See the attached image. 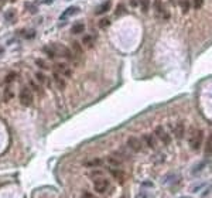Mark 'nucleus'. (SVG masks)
Wrapping results in <instances>:
<instances>
[{
	"mask_svg": "<svg viewBox=\"0 0 212 198\" xmlns=\"http://www.w3.org/2000/svg\"><path fill=\"white\" fill-rule=\"evenodd\" d=\"M204 141V130L199 127H192L189 132V147L192 150H199V147L202 146Z\"/></svg>",
	"mask_w": 212,
	"mask_h": 198,
	"instance_id": "f257e3e1",
	"label": "nucleus"
},
{
	"mask_svg": "<svg viewBox=\"0 0 212 198\" xmlns=\"http://www.w3.org/2000/svg\"><path fill=\"white\" fill-rule=\"evenodd\" d=\"M50 47L52 48L54 52H55L57 55L64 57V58H67V59H73L72 50H71V48H68V47H65L64 44H51Z\"/></svg>",
	"mask_w": 212,
	"mask_h": 198,
	"instance_id": "f03ea898",
	"label": "nucleus"
},
{
	"mask_svg": "<svg viewBox=\"0 0 212 198\" xmlns=\"http://www.w3.org/2000/svg\"><path fill=\"white\" fill-rule=\"evenodd\" d=\"M19 99H20V103H21L23 106L27 107V106H31V105H33L34 96H33V93H31V91L24 86V88H21V91H20Z\"/></svg>",
	"mask_w": 212,
	"mask_h": 198,
	"instance_id": "7ed1b4c3",
	"label": "nucleus"
},
{
	"mask_svg": "<svg viewBox=\"0 0 212 198\" xmlns=\"http://www.w3.org/2000/svg\"><path fill=\"white\" fill-rule=\"evenodd\" d=\"M154 133H155V136L158 137V140H160L161 143L166 144V146H168L170 141H171V137H170V135L166 132V130H164L163 126H157V127H155Z\"/></svg>",
	"mask_w": 212,
	"mask_h": 198,
	"instance_id": "20e7f679",
	"label": "nucleus"
},
{
	"mask_svg": "<svg viewBox=\"0 0 212 198\" xmlns=\"http://www.w3.org/2000/svg\"><path fill=\"white\" fill-rule=\"evenodd\" d=\"M127 146L130 147V150L134 153H139L141 151V149H143V143H141L140 139L134 137V136H130L129 139H127Z\"/></svg>",
	"mask_w": 212,
	"mask_h": 198,
	"instance_id": "39448f33",
	"label": "nucleus"
},
{
	"mask_svg": "<svg viewBox=\"0 0 212 198\" xmlns=\"http://www.w3.org/2000/svg\"><path fill=\"white\" fill-rule=\"evenodd\" d=\"M93 184H95V191L99 192V194H103L109 188V181L103 177L98 178V180H93Z\"/></svg>",
	"mask_w": 212,
	"mask_h": 198,
	"instance_id": "423d86ee",
	"label": "nucleus"
},
{
	"mask_svg": "<svg viewBox=\"0 0 212 198\" xmlns=\"http://www.w3.org/2000/svg\"><path fill=\"white\" fill-rule=\"evenodd\" d=\"M154 10H155V13H157L160 17H163L164 20L170 19V13L166 10V7H164L161 0H154Z\"/></svg>",
	"mask_w": 212,
	"mask_h": 198,
	"instance_id": "0eeeda50",
	"label": "nucleus"
},
{
	"mask_svg": "<svg viewBox=\"0 0 212 198\" xmlns=\"http://www.w3.org/2000/svg\"><path fill=\"white\" fill-rule=\"evenodd\" d=\"M54 68H55V72L62 74V75L67 76V78H71V76H72V71H71L65 64H62V62H57V64L54 65Z\"/></svg>",
	"mask_w": 212,
	"mask_h": 198,
	"instance_id": "6e6552de",
	"label": "nucleus"
},
{
	"mask_svg": "<svg viewBox=\"0 0 212 198\" xmlns=\"http://www.w3.org/2000/svg\"><path fill=\"white\" fill-rule=\"evenodd\" d=\"M35 78H37V81H38V84H40V85H44V86L51 88V79L48 78V76H45L44 74L41 72V71L35 72Z\"/></svg>",
	"mask_w": 212,
	"mask_h": 198,
	"instance_id": "1a4fd4ad",
	"label": "nucleus"
},
{
	"mask_svg": "<svg viewBox=\"0 0 212 198\" xmlns=\"http://www.w3.org/2000/svg\"><path fill=\"white\" fill-rule=\"evenodd\" d=\"M76 13H79V7H76V6H71V7H68L67 10L61 14V17H59V19L65 20V19H68V17H72L73 14H76Z\"/></svg>",
	"mask_w": 212,
	"mask_h": 198,
	"instance_id": "9d476101",
	"label": "nucleus"
},
{
	"mask_svg": "<svg viewBox=\"0 0 212 198\" xmlns=\"http://www.w3.org/2000/svg\"><path fill=\"white\" fill-rule=\"evenodd\" d=\"M52 79H54V82H55V85H57V88H58V89H61V91L65 89V81H64V78H62L58 72H55V71H54V74H52Z\"/></svg>",
	"mask_w": 212,
	"mask_h": 198,
	"instance_id": "9b49d317",
	"label": "nucleus"
},
{
	"mask_svg": "<svg viewBox=\"0 0 212 198\" xmlns=\"http://www.w3.org/2000/svg\"><path fill=\"white\" fill-rule=\"evenodd\" d=\"M184 133H185V126H184L182 122H178L177 124L174 126V135L177 139H182Z\"/></svg>",
	"mask_w": 212,
	"mask_h": 198,
	"instance_id": "f8f14e48",
	"label": "nucleus"
},
{
	"mask_svg": "<svg viewBox=\"0 0 212 198\" xmlns=\"http://www.w3.org/2000/svg\"><path fill=\"white\" fill-rule=\"evenodd\" d=\"M105 161H106L110 167H115V168H120V166H122V161L119 160L116 156H107V157L105 158Z\"/></svg>",
	"mask_w": 212,
	"mask_h": 198,
	"instance_id": "ddd939ff",
	"label": "nucleus"
},
{
	"mask_svg": "<svg viewBox=\"0 0 212 198\" xmlns=\"http://www.w3.org/2000/svg\"><path fill=\"white\" fill-rule=\"evenodd\" d=\"M110 4H112V3H110V0H106V2H103L98 8H96L95 13H96V14H99V16H101V14H105L106 11H109Z\"/></svg>",
	"mask_w": 212,
	"mask_h": 198,
	"instance_id": "4468645a",
	"label": "nucleus"
},
{
	"mask_svg": "<svg viewBox=\"0 0 212 198\" xmlns=\"http://www.w3.org/2000/svg\"><path fill=\"white\" fill-rule=\"evenodd\" d=\"M110 173H112V175L116 178V180L119 181V183H123V180H124V173L122 171L120 168H110Z\"/></svg>",
	"mask_w": 212,
	"mask_h": 198,
	"instance_id": "2eb2a0df",
	"label": "nucleus"
},
{
	"mask_svg": "<svg viewBox=\"0 0 212 198\" xmlns=\"http://www.w3.org/2000/svg\"><path fill=\"white\" fill-rule=\"evenodd\" d=\"M143 140L146 141V144L150 147V149H155V141H154V137H153L151 135H149V133L143 135Z\"/></svg>",
	"mask_w": 212,
	"mask_h": 198,
	"instance_id": "dca6fc26",
	"label": "nucleus"
},
{
	"mask_svg": "<svg viewBox=\"0 0 212 198\" xmlns=\"http://www.w3.org/2000/svg\"><path fill=\"white\" fill-rule=\"evenodd\" d=\"M84 30H85V24L79 21V23H75V24L72 25V28H71V33H72V34H81Z\"/></svg>",
	"mask_w": 212,
	"mask_h": 198,
	"instance_id": "f3484780",
	"label": "nucleus"
},
{
	"mask_svg": "<svg viewBox=\"0 0 212 198\" xmlns=\"http://www.w3.org/2000/svg\"><path fill=\"white\" fill-rule=\"evenodd\" d=\"M82 44H84L85 47H88V48H92L93 44H95V40H93L92 36H85L84 38H82Z\"/></svg>",
	"mask_w": 212,
	"mask_h": 198,
	"instance_id": "a211bd4d",
	"label": "nucleus"
},
{
	"mask_svg": "<svg viewBox=\"0 0 212 198\" xmlns=\"http://www.w3.org/2000/svg\"><path fill=\"white\" fill-rule=\"evenodd\" d=\"M72 52H75V55L76 57H79V55H82V45L79 44L78 41H72Z\"/></svg>",
	"mask_w": 212,
	"mask_h": 198,
	"instance_id": "6ab92c4d",
	"label": "nucleus"
},
{
	"mask_svg": "<svg viewBox=\"0 0 212 198\" xmlns=\"http://www.w3.org/2000/svg\"><path fill=\"white\" fill-rule=\"evenodd\" d=\"M101 164H102V160H101V158H93V160L85 161L84 166H86V167H98V166H101Z\"/></svg>",
	"mask_w": 212,
	"mask_h": 198,
	"instance_id": "aec40b11",
	"label": "nucleus"
},
{
	"mask_svg": "<svg viewBox=\"0 0 212 198\" xmlns=\"http://www.w3.org/2000/svg\"><path fill=\"white\" fill-rule=\"evenodd\" d=\"M205 153H206V154H212V133L208 136V139H206Z\"/></svg>",
	"mask_w": 212,
	"mask_h": 198,
	"instance_id": "412c9836",
	"label": "nucleus"
},
{
	"mask_svg": "<svg viewBox=\"0 0 212 198\" xmlns=\"http://www.w3.org/2000/svg\"><path fill=\"white\" fill-rule=\"evenodd\" d=\"M42 51H44V54H45V55H47L48 58H51V59H52V58H55V57H57V54L54 52V50L50 47V45H48V47H44V48H42Z\"/></svg>",
	"mask_w": 212,
	"mask_h": 198,
	"instance_id": "4be33fe9",
	"label": "nucleus"
},
{
	"mask_svg": "<svg viewBox=\"0 0 212 198\" xmlns=\"http://www.w3.org/2000/svg\"><path fill=\"white\" fill-rule=\"evenodd\" d=\"M30 86H31V89H33L34 92H37V93H42L41 86H40L38 82H35V81H33V79H30Z\"/></svg>",
	"mask_w": 212,
	"mask_h": 198,
	"instance_id": "5701e85b",
	"label": "nucleus"
},
{
	"mask_svg": "<svg viewBox=\"0 0 212 198\" xmlns=\"http://www.w3.org/2000/svg\"><path fill=\"white\" fill-rule=\"evenodd\" d=\"M35 64L38 65V67L41 68V69H50V65L45 64V61H44V59H41V58L35 59Z\"/></svg>",
	"mask_w": 212,
	"mask_h": 198,
	"instance_id": "b1692460",
	"label": "nucleus"
},
{
	"mask_svg": "<svg viewBox=\"0 0 212 198\" xmlns=\"http://www.w3.org/2000/svg\"><path fill=\"white\" fill-rule=\"evenodd\" d=\"M180 6H181V10H182L184 14L188 13V10H189V2L188 0H182V2L180 3Z\"/></svg>",
	"mask_w": 212,
	"mask_h": 198,
	"instance_id": "393cba45",
	"label": "nucleus"
},
{
	"mask_svg": "<svg viewBox=\"0 0 212 198\" xmlns=\"http://www.w3.org/2000/svg\"><path fill=\"white\" fill-rule=\"evenodd\" d=\"M109 24H110V20L107 19V17H103V19H101V21H99V28H106Z\"/></svg>",
	"mask_w": 212,
	"mask_h": 198,
	"instance_id": "a878e982",
	"label": "nucleus"
},
{
	"mask_svg": "<svg viewBox=\"0 0 212 198\" xmlns=\"http://www.w3.org/2000/svg\"><path fill=\"white\" fill-rule=\"evenodd\" d=\"M17 78V75H16V72H10L7 76H6V79H4V82L6 84H10V82H13L14 79Z\"/></svg>",
	"mask_w": 212,
	"mask_h": 198,
	"instance_id": "bb28decb",
	"label": "nucleus"
},
{
	"mask_svg": "<svg viewBox=\"0 0 212 198\" xmlns=\"http://www.w3.org/2000/svg\"><path fill=\"white\" fill-rule=\"evenodd\" d=\"M14 16H16L14 10H8L7 13H6V21H11V20L14 19Z\"/></svg>",
	"mask_w": 212,
	"mask_h": 198,
	"instance_id": "cd10ccee",
	"label": "nucleus"
},
{
	"mask_svg": "<svg viewBox=\"0 0 212 198\" xmlns=\"http://www.w3.org/2000/svg\"><path fill=\"white\" fill-rule=\"evenodd\" d=\"M101 175H102V171H92L89 174V177L92 180H98V178H101Z\"/></svg>",
	"mask_w": 212,
	"mask_h": 198,
	"instance_id": "c85d7f7f",
	"label": "nucleus"
},
{
	"mask_svg": "<svg viewBox=\"0 0 212 198\" xmlns=\"http://www.w3.org/2000/svg\"><path fill=\"white\" fill-rule=\"evenodd\" d=\"M202 4H204V0H192V6L195 8H199Z\"/></svg>",
	"mask_w": 212,
	"mask_h": 198,
	"instance_id": "c756f323",
	"label": "nucleus"
},
{
	"mask_svg": "<svg viewBox=\"0 0 212 198\" xmlns=\"http://www.w3.org/2000/svg\"><path fill=\"white\" fill-rule=\"evenodd\" d=\"M126 11V8H124V6L123 4H119V7H117V10H116V16H119V14H122V13H124Z\"/></svg>",
	"mask_w": 212,
	"mask_h": 198,
	"instance_id": "7c9ffc66",
	"label": "nucleus"
},
{
	"mask_svg": "<svg viewBox=\"0 0 212 198\" xmlns=\"http://www.w3.org/2000/svg\"><path fill=\"white\" fill-rule=\"evenodd\" d=\"M141 8H143L144 13L149 10V0H143V2H141Z\"/></svg>",
	"mask_w": 212,
	"mask_h": 198,
	"instance_id": "2f4dec72",
	"label": "nucleus"
},
{
	"mask_svg": "<svg viewBox=\"0 0 212 198\" xmlns=\"http://www.w3.org/2000/svg\"><path fill=\"white\" fill-rule=\"evenodd\" d=\"M82 198H95L90 192H84V195H82Z\"/></svg>",
	"mask_w": 212,
	"mask_h": 198,
	"instance_id": "473e14b6",
	"label": "nucleus"
},
{
	"mask_svg": "<svg viewBox=\"0 0 212 198\" xmlns=\"http://www.w3.org/2000/svg\"><path fill=\"white\" fill-rule=\"evenodd\" d=\"M204 164H205V163H201L199 166H197V167H195V168H194V173H197L198 170H202V168H204Z\"/></svg>",
	"mask_w": 212,
	"mask_h": 198,
	"instance_id": "72a5a7b5",
	"label": "nucleus"
},
{
	"mask_svg": "<svg viewBox=\"0 0 212 198\" xmlns=\"http://www.w3.org/2000/svg\"><path fill=\"white\" fill-rule=\"evenodd\" d=\"M130 4H132V7H137L139 2H137V0H130Z\"/></svg>",
	"mask_w": 212,
	"mask_h": 198,
	"instance_id": "f704fd0d",
	"label": "nucleus"
},
{
	"mask_svg": "<svg viewBox=\"0 0 212 198\" xmlns=\"http://www.w3.org/2000/svg\"><path fill=\"white\" fill-rule=\"evenodd\" d=\"M3 51H4V50H3V48H2V47H0V54H2V52H3Z\"/></svg>",
	"mask_w": 212,
	"mask_h": 198,
	"instance_id": "c9c22d12",
	"label": "nucleus"
},
{
	"mask_svg": "<svg viewBox=\"0 0 212 198\" xmlns=\"http://www.w3.org/2000/svg\"><path fill=\"white\" fill-rule=\"evenodd\" d=\"M47 2H48V3H51V2H54V0H47Z\"/></svg>",
	"mask_w": 212,
	"mask_h": 198,
	"instance_id": "e433bc0d",
	"label": "nucleus"
},
{
	"mask_svg": "<svg viewBox=\"0 0 212 198\" xmlns=\"http://www.w3.org/2000/svg\"><path fill=\"white\" fill-rule=\"evenodd\" d=\"M181 2H182V0H178V3H181Z\"/></svg>",
	"mask_w": 212,
	"mask_h": 198,
	"instance_id": "4c0bfd02",
	"label": "nucleus"
},
{
	"mask_svg": "<svg viewBox=\"0 0 212 198\" xmlns=\"http://www.w3.org/2000/svg\"><path fill=\"white\" fill-rule=\"evenodd\" d=\"M0 2H2V0H0Z\"/></svg>",
	"mask_w": 212,
	"mask_h": 198,
	"instance_id": "58836bf2",
	"label": "nucleus"
}]
</instances>
